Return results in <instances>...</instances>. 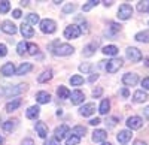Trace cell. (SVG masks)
<instances>
[{
    "instance_id": "1",
    "label": "cell",
    "mask_w": 149,
    "mask_h": 145,
    "mask_svg": "<svg viewBox=\"0 0 149 145\" xmlns=\"http://www.w3.org/2000/svg\"><path fill=\"white\" fill-rule=\"evenodd\" d=\"M51 50H52V54L54 55H60V57H66V55H70L73 54L74 48L69 43H58V42H54L51 45Z\"/></svg>"
},
{
    "instance_id": "2",
    "label": "cell",
    "mask_w": 149,
    "mask_h": 145,
    "mask_svg": "<svg viewBox=\"0 0 149 145\" xmlns=\"http://www.w3.org/2000/svg\"><path fill=\"white\" fill-rule=\"evenodd\" d=\"M27 90V84H18L15 87H6L2 94L6 96V97H12V96H17V94H21Z\"/></svg>"
},
{
    "instance_id": "3",
    "label": "cell",
    "mask_w": 149,
    "mask_h": 145,
    "mask_svg": "<svg viewBox=\"0 0 149 145\" xmlns=\"http://www.w3.org/2000/svg\"><path fill=\"white\" fill-rule=\"evenodd\" d=\"M40 30H42V33L52 34V33L57 30V24H55V21L51 20V18L42 20V21H40Z\"/></svg>"
},
{
    "instance_id": "4",
    "label": "cell",
    "mask_w": 149,
    "mask_h": 145,
    "mask_svg": "<svg viewBox=\"0 0 149 145\" xmlns=\"http://www.w3.org/2000/svg\"><path fill=\"white\" fill-rule=\"evenodd\" d=\"M131 15H133V8H131V5L124 3V5L119 6V9H118V18H119V20L127 21V20L131 18Z\"/></svg>"
},
{
    "instance_id": "5",
    "label": "cell",
    "mask_w": 149,
    "mask_h": 145,
    "mask_svg": "<svg viewBox=\"0 0 149 145\" xmlns=\"http://www.w3.org/2000/svg\"><path fill=\"white\" fill-rule=\"evenodd\" d=\"M81 33H82V30H81V27L76 26V24H72V26L66 27V30H64L66 39H78L81 36Z\"/></svg>"
},
{
    "instance_id": "6",
    "label": "cell",
    "mask_w": 149,
    "mask_h": 145,
    "mask_svg": "<svg viewBox=\"0 0 149 145\" xmlns=\"http://www.w3.org/2000/svg\"><path fill=\"white\" fill-rule=\"evenodd\" d=\"M122 58H112L107 62L106 64V70L109 72V74H116V72L122 67Z\"/></svg>"
},
{
    "instance_id": "7",
    "label": "cell",
    "mask_w": 149,
    "mask_h": 145,
    "mask_svg": "<svg viewBox=\"0 0 149 145\" xmlns=\"http://www.w3.org/2000/svg\"><path fill=\"white\" fill-rule=\"evenodd\" d=\"M125 55H127L128 60H131V62H140V60H142V53H140V50H137V48H134V46H128V48H127Z\"/></svg>"
},
{
    "instance_id": "8",
    "label": "cell",
    "mask_w": 149,
    "mask_h": 145,
    "mask_svg": "<svg viewBox=\"0 0 149 145\" xmlns=\"http://www.w3.org/2000/svg\"><path fill=\"white\" fill-rule=\"evenodd\" d=\"M127 126H128L130 130H137V129H140L143 126V120L140 117H137V115H133V117H130L127 120Z\"/></svg>"
},
{
    "instance_id": "9",
    "label": "cell",
    "mask_w": 149,
    "mask_h": 145,
    "mask_svg": "<svg viewBox=\"0 0 149 145\" xmlns=\"http://www.w3.org/2000/svg\"><path fill=\"white\" fill-rule=\"evenodd\" d=\"M69 133H70V127H69L67 124H61V126L57 127L55 132H54V135H55V139H57V141L64 139Z\"/></svg>"
},
{
    "instance_id": "10",
    "label": "cell",
    "mask_w": 149,
    "mask_h": 145,
    "mask_svg": "<svg viewBox=\"0 0 149 145\" xmlns=\"http://www.w3.org/2000/svg\"><path fill=\"white\" fill-rule=\"evenodd\" d=\"M122 82L125 84V85H128V87H134L136 84L139 82V76L136 74H125L122 76Z\"/></svg>"
},
{
    "instance_id": "11",
    "label": "cell",
    "mask_w": 149,
    "mask_h": 145,
    "mask_svg": "<svg viewBox=\"0 0 149 145\" xmlns=\"http://www.w3.org/2000/svg\"><path fill=\"white\" fill-rule=\"evenodd\" d=\"M0 29H2L5 33H8V34H15L17 33V26L12 21H3L2 26H0Z\"/></svg>"
},
{
    "instance_id": "12",
    "label": "cell",
    "mask_w": 149,
    "mask_h": 145,
    "mask_svg": "<svg viewBox=\"0 0 149 145\" xmlns=\"http://www.w3.org/2000/svg\"><path fill=\"white\" fill-rule=\"evenodd\" d=\"M34 129H36V133L39 135L40 138H46L48 136V126L43 123V121H37L36 123V126H34Z\"/></svg>"
},
{
    "instance_id": "13",
    "label": "cell",
    "mask_w": 149,
    "mask_h": 145,
    "mask_svg": "<svg viewBox=\"0 0 149 145\" xmlns=\"http://www.w3.org/2000/svg\"><path fill=\"white\" fill-rule=\"evenodd\" d=\"M70 97H72L70 100H72L73 105H81L84 102V99H85V94L82 91H79V90H74L73 93H70Z\"/></svg>"
},
{
    "instance_id": "14",
    "label": "cell",
    "mask_w": 149,
    "mask_h": 145,
    "mask_svg": "<svg viewBox=\"0 0 149 145\" xmlns=\"http://www.w3.org/2000/svg\"><path fill=\"white\" fill-rule=\"evenodd\" d=\"M94 112H95V105L94 103H86V105H84L81 109H79V114L84 115V117H90Z\"/></svg>"
},
{
    "instance_id": "15",
    "label": "cell",
    "mask_w": 149,
    "mask_h": 145,
    "mask_svg": "<svg viewBox=\"0 0 149 145\" xmlns=\"http://www.w3.org/2000/svg\"><path fill=\"white\" fill-rule=\"evenodd\" d=\"M107 138V132L103 130V129H97L94 130V133H93V141L94 142H104Z\"/></svg>"
},
{
    "instance_id": "16",
    "label": "cell",
    "mask_w": 149,
    "mask_h": 145,
    "mask_svg": "<svg viewBox=\"0 0 149 145\" xmlns=\"http://www.w3.org/2000/svg\"><path fill=\"white\" fill-rule=\"evenodd\" d=\"M21 34L24 36V38H33L34 36V30H33V27L30 26L29 22H22L21 24Z\"/></svg>"
},
{
    "instance_id": "17",
    "label": "cell",
    "mask_w": 149,
    "mask_h": 145,
    "mask_svg": "<svg viewBox=\"0 0 149 145\" xmlns=\"http://www.w3.org/2000/svg\"><path fill=\"white\" fill-rule=\"evenodd\" d=\"M146 100H148L146 91H143V90L134 91V94H133V102H134V103H143V102H146Z\"/></svg>"
},
{
    "instance_id": "18",
    "label": "cell",
    "mask_w": 149,
    "mask_h": 145,
    "mask_svg": "<svg viewBox=\"0 0 149 145\" xmlns=\"http://www.w3.org/2000/svg\"><path fill=\"white\" fill-rule=\"evenodd\" d=\"M131 136H133L131 130H121L118 133V136H116V139H118L119 144H127L131 139Z\"/></svg>"
},
{
    "instance_id": "19",
    "label": "cell",
    "mask_w": 149,
    "mask_h": 145,
    "mask_svg": "<svg viewBox=\"0 0 149 145\" xmlns=\"http://www.w3.org/2000/svg\"><path fill=\"white\" fill-rule=\"evenodd\" d=\"M0 72H2V75H5V76H12V75L15 74L14 63H5L2 66V69H0Z\"/></svg>"
},
{
    "instance_id": "20",
    "label": "cell",
    "mask_w": 149,
    "mask_h": 145,
    "mask_svg": "<svg viewBox=\"0 0 149 145\" xmlns=\"http://www.w3.org/2000/svg\"><path fill=\"white\" fill-rule=\"evenodd\" d=\"M36 100H37V103L45 105V103L51 102V96H49V93H46V91H39L36 94Z\"/></svg>"
},
{
    "instance_id": "21",
    "label": "cell",
    "mask_w": 149,
    "mask_h": 145,
    "mask_svg": "<svg viewBox=\"0 0 149 145\" xmlns=\"http://www.w3.org/2000/svg\"><path fill=\"white\" fill-rule=\"evenodd\" d=\"M39 114H40V109H39V106H30L29 109H27V112H26V117L27 118H30V120H36L37 117H39Z\"/></svg>"
},
{
    "instance_id": "22",
    "label": "cell",
    "mask_w": 149,
    "mask_h": 145,
    "mask_svg": "<svg viewBox=\"0 0 149 145\" xmlns=\"http://www.w3.org/2000/svg\"><path fill=\"white\" fill-rule=\"evenodd\" d=\"M31 69H33V64H31V63H21V66H19V67L15 70V74L21 76V75H26V74H29V72H30Z\"/></svg>"
},
{
    "instance_id": "23",
    "label": "cell",
    "mask_w": 149,
    "mask_h": 145,
    "mask_svg": "<svg viewBox=\"0 0 149 145\" xmlns=\"http://www.w3.org/2000/svg\"><path fill=\"white\" fill-rule=\"evenodd\" d=\"M134 39L137 42H143V43H149V30H142L134 36Z\"/></svg>"
},
{
    "instance_id": "24",
    "label": "cell",
    "mask_w": 149,
    "mask_h": 145,
    "mask_svg": "<svg viewBox=\"0 0 149 145\" xmlns=\"http://www.w3.org/2000/svg\"><path fill=\"white\" fill-rule=\"evenodd\" d=\"M97 46H98V42H91L90 45H86V46L84 48V55H85V57H91V55L95 53Z\"/></svg>"
},
{
    "instance_id": "25",
    "label": "cell",
    "mask_w": 149,
    "mask_h": 145,
    "mask_svg": "<svg viewBox=\"0 0 149 145\" xmlns=\"http://www.w3.org/2000/svg\"><path fill=\"white\" fill-rule=\"evenodd\" d=\"M52 76H54V75H52V70L48 69V70H43L42 74L37 76V81H39V82H48V81L52 79Z\"/></svg>"
},
{
    "instance_id": "26",
    "label": "cell",
    "mask_w": 149,
    "mask_h": 145,
    "mask_svg": "<svg viewBox=\"0 0 149 145\" xmlns=\"http://www.w3.org/2000/svg\"><path fill=\"white\" fill-rule=\"evenodd\" d=\"M57 94H58V97L60 99H69L70 97V90L64 85H60L57 88Z\"/></svg>"
},
{
    "instance_id": "27",
    "label": "cell",
    "mask_w": 149,
    "mask_h": 145,
    "mask_svg": "<svg viewBox=\"0 0 149 145\" xmlns=\"http://www.w3.org/2000/svg\"><path fill=\"white\" fill-rule=\"evenodd\" d=\"M17 124H18V120H8V121H5L3 123V130L5 132H12V130H15V127H17Z\"/></svg>"
},
{
    "instance_id": "28",
    "label": "cell",
    "mask_w": 149,
    "mask_h": 145,
    "mask_svg": "<svg viewBox=\"0 0 149 145\" xmlns=\"http://www.w3.org/2000/svg\"><path fill=\"white\" fill-rule=\"evenodd\" d=\"M109 109H110V102H109V99H103L102 103H100V108H98V112H100L102 115H106V114L109 112Z\"/></svg>"
},
{
    "instance_id": "29",
    "label": "cell",
    "mask_w": 149,
    "mask_h": 145,
    "mask_svg": "<svg viewBox=\"0 0 149 145\" xmlns=\"http://www.w3.org/2000/svg\"><path fill=\"white\" fill-rule=\"evenodd\" d=\"M102 53L106 54V55H112V57H113V55L118 54V48H116L115 45H107V46H103Z\"/></svg>"
},
{
    "instance_id": "30",
    "label": "cell",
    "mask_w": 149,
    "mask_h": 145,
    "mask_svg": "<svg viewBox=\"0 0 149 145\" xmlns=\"http://www.w3.org/2000/svg\"><path fill=\"white\" fill-rule=\"evenodd\" d=\"M21 106V99H15V100H12L9 103H6V112H12V111H15L17 108Z\"/></svg>"
},
{
    "instance_id": "31",
    "label": "cell",
    "mask_w": 149,
    "mask_h": 145,
    "mask_svg": "<svg viewBox=\"0 0 149 145\" xmlns=\"http://www.w3.org/2000/svg\"><path fill=\"white\" fill-rule=\"evenodd\" d=\"M85 133H86V129H85L84 126H76V127L72 129V135H73V136L82 138V136H85Z\"/></svg>"
},
{
    "instance_id": "32",
    "label": "cell",
    "mask_w": 149,
    "mask_h": 145,
    "mask_svg": "<svg viewBox=\"0 0 149 145\" xmlns=\"http://www.w3.org/2000/svg\"><path fill=\"white\" fill-rule=\"evenodd\" d=\"M70 84H72V85H74V87L82 85V84H84V78H82L81 75H73V76L70 78Z\"/></svg>"
},
{
    "instance_id": "33",
    "label": "cell",
    "mask_w": 149,
    "mask_h": 145,
    "mask_svg": "<svg viewBox=\"0 0 149 145\" xmlns=\"http://www.w3.org/2000/svg\"><path fill=\"white\" fill-rule=\"evenodd\" d=\"M10 9V3L8 0H3V2H0V14H8Z\"/></svg>"
},
{
    "instance_id": "34",
    "label": "cell",
    "mask_w": 149,
    "mask_h": 145,
    "mask_svg": "<svg viewBox=\"0 0 149 145\" xmlns=\"http://www.w3.org/2000/svg\"><path fill=\"white\" fill-rule=\"evenodd\" d=\"M98 3H100L98 0H90V2L86 3V5H84V6H82V11H84V12H88L90 9H93V8H94V6H97Z\"/></svg>"
},
{
    "instance_id": "35",
    "label": "cell",
    "mask_w": 149,
    "mask_h": 145,
    "mask_svg": "<svg viewBox=\"0 0 149 145\" xmlns=\"http://www.w3.org/2000/svg\"><path fill=\"white\" fill-rule=\"evenodd\" d=\"M27 21H29L30 26H31V24H33V26H36V24L39 22V15H36V14H29V15H27Z\"/></svg>"
},
{
    "instance_id": "36",
    "label": "cell",
    "mask_w": 149,
    "mask_h": 145,
    "mask_svg": "<svg viewBox=\"0 0 149 145\" xmlns=\"http://www.w3.org/2000/svg\"><path fill=\"white\" fill-rule=\"evenodd\" d=\"M39 51V48H37L36 43H27V53L30 55H36V53Z\"/></svg>"
},
{
    "instance_id": "37",
    "label": "cell",
    "mask_w": 149,
    "mask_h": 145,
    "mask_svg": "<svg viewBox=\"0 0 149 145\" xmlns=\"http://www.w3.org/2000/svg\"><path fill=\"white\" fill-rule=\"evenodd\" d=\"M137 11L139 12H149V2H139L137 3Z\"/></svg>"
},
{
    "instance_id": "38",
    "label": "cell",
    "mask_w": 149,
    "mask_h": 145,
    "mask_svg": "<svg viewBox=\"0 0 149 145\" xmlns=\"http://www.w3.org/2000/svg\"><path fill=\"white\" fill-rule=\"evenodd\" d=\"M109 26H110V27H109V30H110V33H112V34H113V33H118V32L121 30V27H122L121 24H118V22H110Z\"/></svg>"
},
{
    "instance_id": "39",
    "label": "cell",
    "mask_w": 149,
    "mask_h": 145,
    "mask_svg": "<svg viewBox=\"0 0 149 145\" xmlns=\"http://www.w3.org/2000/svg\"><path fill=\"white\" fill-rule=\"evenodd\" d=\"M26 51H27V43H26V42H19L18 46H17V53H18L19 55H22Z\"/></svg>"
},
{
    "instance_id": "40",
    "label": "cell",
    "mask_w": 149,
    "mask_h": 145,
    "mask_svg": "<svg viewBox=\"0 0 149 145\" xmlns=\"http://www.w3.org/2000/svg\"><path fill=\"white\" fill-rule=\"evenodd\" d=\"M91 69H93V66H91L90 63H84V64L79 66V70L82 72V74H90Z\"/></svg>"
},
{
    "instance_id": "41",
    "label": "cell",
    "mask_w": 149,
    "mask_h": 145,
    "mask_svg": "<svg viewBox=\"0 0 149 145\" xmlns=\"http://www.w3.org/2000/svg\"><path fill=\"white\" fill-rule=\"evenodd\" d=\"M81 142V138H78V136H70L67 141H66V145H78Z\"/></svg>"
},
{
    "instance_id": "42",
    "label": "cell",
    "mask_w": 149,
    "mask_h": 145,
    "mask_svg": "<svg viewBox=\"0 0 149 145\" xmlns=\"http://www.w3.org/2000/svg\"><path fill=\"white\" fill-rule=\"evenodd\" d=\"M74 9H76V5H66L64 8H63V12H64V14H70V12H73Z\"/></svg>"
},
{
    "instance_id": "43",
    "label": "cell",
    "mask_w": 149,
    "mask_h": 145,
    "mask_svg": "<svg viewBox=\"0 0 149 145\" xmlns=\"http://www.w3.org/2000/svg\"><path fill=\"white\" fill-rule=\"evenodd\" d=\"M103 93V88L102 87H97L95 90H93V97H100Z\"/></svg>"
},
{
    "instance_id": "44",
    "label": "cell",
    "mask_w": 149,
    "mask_h": 145,
    "mask_svg": "<svg viewBox=\"0 0 149 145\" xmlns=\"http://www.w3.org/2000/svg\"><path fill=\"white\" fill-rule=\"evenodd\" d=\"M8 54V48L5 43H0V57H5Z\"/></svg>"
},
{
    "instance_id": "45",
    "label": "cell",
    "mask_w": 149,
    "mask_h": 145,
    "mask_svg": "<svg viewBox=\"0 0 149 145\" xmlns=\"http://www.w3.org/2000/svg\"><path fill=\"white\" fill-rule=\"evenodd\" d=\"M45 145H60V141H57L55 138H51L45 142Z\"/></svg>"
},
{
    "instance_id": "46",
    "label": "cell",
    "mask_w": 149,
    "mask_h": 145,
    "mask_svg": "<svg viewBox=\"0 0 149 145\" xmlns=\"http://www.w3.org/2000/svg\"><path fill=\"white\" fill-rule=\"evenodd\" d=\"M142 87H143L145 90H149V76L143 78V81H142Z\"/></svg>"
},
{
    "instance_id": "47",
    "label": "cell",
    "mask_w": 149,
    "mask_h": 145,
    "mask_svg": "<svg viewBox=\"0 0 149 145\" xmlns=\"http://www.w3.org/2000/svg\"><path fill=\"white\" fill-rule=\"evenodd\" d=\"M100 123H102L100 118H93V120H90V124H91V126H98Z\"/></svg>"
},
{
    "instance_id": "48",
    "label": "cell",
    "mask_w": 149,
    "mask_h": 145,
    "mask_svg": "<svg viewBox=\"0 0 149 145\" xmlns=\"http://www.w3.org/2000/svg\"><path fill=\"white\" fill-rule=\"evenodd\" d=\"M12 15H14V18H21V11L19 9H15V11H12Z\"/></svg>"
},
{
    "instance_id": "49",
    "label": "cell",
    "mask_w": 149,
    "mask_h": 145,
    "mask_svg": "<svg viewBox=\"0 0 149 145\" xmlns=\"http://www.w3.org/2000/svg\"><path fill=\"white\" fill-rule=\"evenodd\" d=\"M22 145H34V142H33V139L26 138V139H22Z\"/></svg>"
},
{
    "instance_id": "50",
    "label": "cell",
    "mask_w": 149,
    "mask_h": 145,
    "mask_svg": "<svg viewBox=\"0 0 149 145\" xmlns=\"http://www.w3.org/2000/svg\"><path fill=\"white\" fill-rule=\"evenodd\" d=\"M143 115H145L146 120H149V106H146L145 109H143Z\"/></svg>"
},
{
    "instance_id": "51",
    "label": "cell",
    "mask_w": 149,
    "mask_h": 145,
    "mask_svg": "<svg viewBox=\"0 0 149 145\" xmlns=\"http://www.w3.org/2000/svg\"><path fill=\"white\" fill-rule=\"evenodd\" d=\"M116 121H118V118H110V120H109V126L113 127V126L116 124Z\"/></svg>"
},
{
    "instance_id": "52",
    "label": "cell",
    "mask_w": 149,
    "mask_h": 145,
    "mask_svg": "<svg viewBox=\"0 0 149 145\" xmlns=\"http://www.w3.org/2000/svg\"><path fill=\"white\" fill-rule=\"evenodd\" d=\"M121 94L124 96V97H128V96H130V93H128L127 88H122V90H121Z\"/></svg>"
},
{
    "instance_id": "53",
    "label": "cell",
    "mask_w": 149,
    "mask_h": 145,
    "mask_svg": "<svg viewBox=\"0 0 149 145\" xmlns=\"http://www.w3.org/2000/svg\"><path fill=\"white\" fill-rule=\"evenodd\" d=\"M97 79H98V75H97V74H95V75H91V76H90V79H88V81H90V82H94V81H97Z\"/></svg>"
},
{
    "instance_id": "54",
    "label": "cell",
    "mask_w": 149,
    "mask_h": 145,
    "mask_svg": "<svg viewBox=\"0 0 149 145\" xmlns=\"http://www.w3.org/2000/svg\"><path fill=\"white\" fill-rule=\"evenodd\" d=\"M133 145H148L145 141H134V144Z\"/></svg>"
},
{
    "instance_id": "55",
    "label": "cell",
    "mask_w": 149,
    "mask_h": 145,
    "mask_svg": "<svg viewBox=\"0 0 149 145\" xmlns=\"http://www.w3.org/2000/svg\"><path fill=\"white\" fill-rule=\"evenodd\" d=\"M29 3H30V2H29V0H22V2H21V5H22V6H27Z\"/></svg>"
},
{
    "instance_id": "56",
    "label": "cell",
    "mask_w": 149,
    "mask_h": 145,
    "mask_svg": "<svg viewBox=\"0 0 149 145\" xmlns=\"http://www.w3.org/2000/svg\"><path fill=\"white\" fill-rule=\"evenodd\" d=\"M143 63H145V66H148V67H149V57H146V58H145V62H143Z\"/></svg>"
},
{
    "instance_id": "57",
    "label": "cell",
    "mask_w": 149,
    "mask_h": 145,
    "mask_svg": "<svg viewBox=\"0 0 149 145\" xmlns=\"http://www.w3.org/2000/svg\"><path fill=\"white\" fill-rule=\"evenodd\" d=\"M104 3V6L107 8V6H112V3H113V2H103Z\"/></svg>"
},
{
    "instance_id": "58",
    "label": "cell",
    "mask_w": 149,
    "mask_h": 145,
    "mask_svg": "<svg viewBox=\"0 0 149 145\" xmlns=\"http://www.w3.org/2000/svg\"><path fill=\"white\" fill-rule=\"evenodd\" d=\"M3 142H5V139H3L2 136H0V145H3Z\"/></svg>"
},
{
    "instance_id": "59",
    "label": "cell",
    "mask_w": 149,
    "mask_h": 145,
    "mask_svg": "<svg viewBox=\"0 0 149 145\" xmlns=\"http://www.w3.org/2000/svg\"><path fill=\"white\" fill-rule=\"evenodd\" d=\"M102 145H112V144H109V142H103Z\"/></svg>"
},
{
    "instance_id": "60",
    "label": "cell",
    "mask_w": 149,
    "mask_h": 145,
    "mask_svg": "<svg viewBox=\"0 0 149 145\" xmlns=\"http://www.w3.org/2000/svg\"><path fill=\"white\" fill-rule=\"evenodd\" d=\"M148 24H149V22H148Z\"/></svg>"
}]
</instances>
